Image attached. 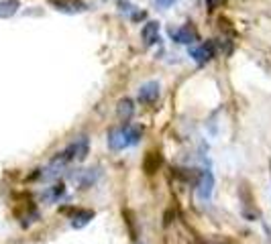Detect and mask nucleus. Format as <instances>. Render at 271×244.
Here are the masks:
<instances>
[{"mask_svg":"<svg viewBox=\"0 0 271 244\" xmlns=\"http://www.w3.org/2000/svg\"><path fill=\"white\" fill-rule=\"evenodd\" d=\"M70 179L78 185V189H90L94 183L100 179V169H80L78 173H70Z\"/></svg>","mask_w":271,"mask_h":244,"instance_id":"1","label":"nucleus"},{"mask_svg":"<svg viewBox=\"0 0 271 244\" xmlns=\"http://www.w3.org/2000/svg\"><path fill=\"white\" fill-rule=\"evenodd\" d=\"M49 4L63 15H82L88 10V4L84 0H49Z\"/></svg>","mask_w":271,"mask_h":244,"instance_id":"2","label":"nucleus"},{"mask_svg":"<svg viewBox=\"0 0 271 244\" xmlns=\"http://www.w3.org/2000/svg\"><path fill=\"white\" fill-rule=\"evenodd\" d=\"M190 55L194 57L196 63L204 65V63H208V61L216 55V43H214V41H206V43H200L198 47H192V49H190Z\"/></svg>","mask_w":271,"mask_h":244,"instance_id":"3","label":"nucleus"},{"mask_svg":"<svg viewBox=\"0 0 271 244\" xmlns=\"http://www.w3.org/2000/svg\"><path fill=\"white\" fill-rule=\"evenodd\" d=\"M169 37L175 41V43H182V45H192L198 41V33L192 24L180 26V29H169Z\"/></svg>","mask_w":271,"mask_h":244,"instance_id":"4","label":"nucleus"},{"mask_svg":"<svg viewBox=\"0 0 271 244\" xmlns=\"http://www.w3.org/2000/svg\"><path fill=\"white\" fill-rule=\"evenodd\" d=\"M212 187H214V175L210 171H202L200 173V179L196 183V192H198V197L202 201H206L210 199L212 195Z\"/></svg>","mask_w":271,"mask_h":244,"instance_id":"5","label":"nucleus"},{"mask_svg":"<svg viewBox=\"0 0 271 244\" xmlns=\"http://www.w3.org/2000/svg\"><path fill=\"white\" fill-rule=\"evenodd\" d=\"M159 84L157 81H147V84H143L139 88V94H137V98L141 104H155L157 98H159Z\"/></svg>","mask_w":271,"mask_h":244,"instance_id":"6","label":"nucleus"},{"mask_svg":"<svg viewBox=\"0 0 271 244\" xmlns=\"http://www.w3.org/2000/svg\"><path fill=\"white\" fill-rule=\"evenodd\" d=\"M161 167H163V155L159 151H149L143 159V171L147 175H155Z\"/></svg>","mask_w":271,"mask_h":244,"instance_id":"7","label":"nucleus"},{"mask_svg":"<svg viewBox=\"0 0 271 244\" xmlns=\"http://www.w3.org/2000/svg\"><path fill=\"white\" fill-rule=\"evenodd\" d=\"M200 173H202L200 169H188V167H173L171 169V175H173L175 179H180L184 183H192V185L198 183Z\"/></svg>","mask_w":271,"mask_h":244,"instance_id":"8","label":"nucleus"},{"mask_svg":"<svg viewBox=\"0 0 271 244\" xmlns=\"http://www.w3.org/2000/svg\"><path fill=\"white\" fill-rule=\"evenodd\" d=\"M141 37H143V43H145L147 47L155 45L157 41H159V23H157V21L145 23V26L141 29Z\"/></svg>","mask_w":271,"mask_h":244,"instance_id":"9","label":"nucleus"},{"mask_svg":"<svg viewBox=\"0 0 271 244\" xmlns=\"http://www.w3.org/2000/svg\"><path fill=\"white\" fill-rule=\"evenodd\" d=\"M135 114V102L131 98H120L118 104H116V116L118 120L123 122V124H127V122L133 118Z\"/></svg>","mask_w":271,"mask_h":244,"instance_id":"10","label":"nucleus"},{"mask_svg":"<svg viewBox=\"0 0 271 244\" xmlns=\"http://www.w3.org/2000/svg\"><path fill=\"white\" fill-rule=\"evenodd\" d=\"M108 146H110L112 151H123V148H127L123 126H114L108 130Z\"/></svg>","mask_w":271,"mask_h":244,"instance_id":"11","label":"nucleus"},{"mask_svg":"<svg viewBox=\"0 0 271 244\" xmlns=\"http://www.w3.org/2000/svg\"><path fill=\"white\" fill-rule=\"evenodd\" d=\"M123 130H125L127 146H135L143 137V126H139V124H129V122H127V124H123Z\"/></svg>","mask_w":271,"mask_h":244,"instance_id":"12","label":"nucleus"},{"mask_svg":"<svg viewBox=\"0 0 271 244\" xmlns=\"http://www.w3.org/2000/svg\"><path fill=\"white\" fill-rule=\"evenodd\" d=\"M94 210H76V214L72 216V228H76V230H80V228H84V226H88L90 222H92V218H94Z\"/></svg>","mask_w":271,"mask_h":244,"instance_id":"13","label":"nucleus"},{"mask_svg":"<svg viewBox=\"0 0 271 244\" xmlns=\"http://www.w3.org/2000/svg\"><path fill=\"white\" fill-rule=\"evenodd\" d=\"M74 148H76V161L82 163L86 161L88 157V151H90V143H88V137H78L74 141Z\"/></svg>","mask_w":271,"mask_h":244,"instance_id":"14","label":"nucleus"},{"mask_svg":"<svg viewBox=\"0 0 271 244\" xmlns=\"http://www.w3.org/2000/svg\"><path fill=\"white\" fill-rule=\"evenodd\" d=\"M19 6H21L19 0H4V2H0V19L12 17L19 10Z\"/></svg>","mask_w":271,"mask_h":244,"instance_id":"15","label":"nucleus"},{"mask_svg":"<svg viewBox=\"0 0 271 244\" xmlns=\"http://www.w3.org/2000/svg\"><path fill=\"white\" fill-rule=\"evenodd\" d=\"M123 218L127 222V228H129V234L133 240L139 238V232H137V222H135V212L133 210H123Z\"/></svg>","mask_w":271,"mask_h":244,"instance_id":"16","label":"nucleus"},{"mask_svg":"<svg viewBox=\"0 0 271 244\" xmlns=\"http://www.w3.org/2000/svg\"><path fill=\"white\" fill-rule=\"evenodd\" d=\"M65 195V185L63 183H55L53 187H49L47 192L43 194V197L47 199V201H57L59 197H63Z\"/></svg>","mask_w":271,"mask_h":244,"instance_id":"17","label":"nucleus"},{"mask_svg":"<svg viewBox=\"0 0 271 244\" xmlns=\"http://www.w3.org/2000/svg\"><path fill=\"white\" fill-rule=\"evenodd\" d=\"M143 19H147V12H145V10H137V8H135V10L131 12V21H133V23H139V21H143Z\"/></svg>","mask_w":271,"mask_h":244,"instance_id":"18","label":"nucleus"},{"mask_svg":"<svg viewBox=\"0 0 271 244\" xmlns=\"http://www.w3.org/2000/svg\"><path fill=\"white\" fill-rule=\"evenodd\" d=\"M173 218H175V212H173V208H169V210L163 214V226H165V228H167V226H171Z\"/></svg>","mask_w":271,"mask_h":244,"instance_id":"19","label":"nucleus"},{"mask_svg":"<svg viewBox=\"0 0 271 244\" xmlns=\"http://www.w3.org/2000/svg\"><path fill=\"white\" fill-rule=\"evenodd\" d=\"M118 8L123 10V12H129V15H131V12L135 10V6L129 2V0H118Z\"/></svg>","mask_w":271,"mask_h":244,"instance_id":"20","label":"nucleus"},{"mask_svg":"<svg viewBox=\"0 0 271 244\" xmlns=\"http://www.w3.org/2000/svg\"><path fill=\"white\" fill-rule=\"evenodd\" d=\"M222 2H224V0H206V8L212 12V10H216L218 6H222Z\"/></svg>","mask_w":271,"mask_h":244,"instance_id":"21","label":"nucleus"},{"mask_svg":"<svg viewBox=\"0 0 271 244\" xmlns=\"http://www.w3.org/2000/svg\"><path fill=\"white\" fill-rule=\"evenodd\" d=\"M175 0H155V6L157 8H169Z\"/></svg>","mask_w":271,"mask_h":244,"instance_id":"22","label":"nucleus"},{"mask_svg":"<svg viewBox=\"0 0 271 244\" xmlns=\"http://www.w3.org/2000/svg\"><path fill=\"white\" fill-rule=\"evenodd\" d=\"M269 177H271V161H269Z\"/></svg>","mask_w":271,"mask_h":244,"instance_id":"23","label":"nucleus"},{"mask_svg":"<svg viewBox=\"0 0 271 244\" xmlns=\"http://www.w3.org/2000/svg\"><path fill=\"white\" fill-rule=\"evenodd\" d=\"M196 244H202V242H196Z\"/></svg>","mask_w":271,"mask_h":244,"instance_id":"24","label":"nucleus"}]
</instances>
